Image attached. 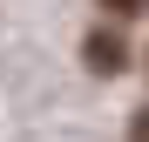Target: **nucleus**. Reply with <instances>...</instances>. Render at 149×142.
<instances>
[{
    "label": "nucleus",
    "mask_w": 149,
    "mask_h": 142,
    "mask_svg": "<svg viewBox=\"0 0 149 142\" xmlns=\"http://www.w3.org/2000/svg\"><path fill=\"white\" fill-rule=\"evenodd\" d=\"M88 61L102 68V75H115V68H122V41L115 34H88Z\"/></svg>",
    "instance_id": "f257e3e1"
},
{
    "label": "nucleus",
    "mask_w": 149,
    "mask_h": 142,
    "mask_svg": "<svg viewBox=\"0 0 149 142\" xmlns=\"http://www.w3.org/2000/svg\"><path fill=\"white\" fill-rule=\"evenodd\" d=\"M129 142H149V108H142L136 122H129Z\"/></svg>",
    "instance_id": "f03ea898"
},
{
    "label": "nucleus",
    "mask_w": 149,
    "mask_h": 142,
    "mask_svg": "<svg viewBox=\"0 0 149 142\" xmlns=\"http://www.w3.org/2000/svg\"><path fill=\"white\" fill-rule=\"evenodd\" d=\"M102 7H115V14H142L149 0H102Z\"/></svg>",
    "instance_id": "7ed1b4c3"
}]
</instances>
